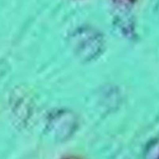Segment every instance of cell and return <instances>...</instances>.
Instances as JSON below:
<instances>
[{
    "instance_id": "6da1fadb",
    "label": "cell",
    "mask_w": 159,
    "mask_h": 159,
    "mask_svg": "<svg viewBox=\"0 0 159 159\" xmlns=\"http://www.w3.org/2000/svg\"><path fill=\"white\" fill-rule=\"evenodd\" d=\"M74 159H75V158H74Z\"/></svg>"
}]
</instances>
